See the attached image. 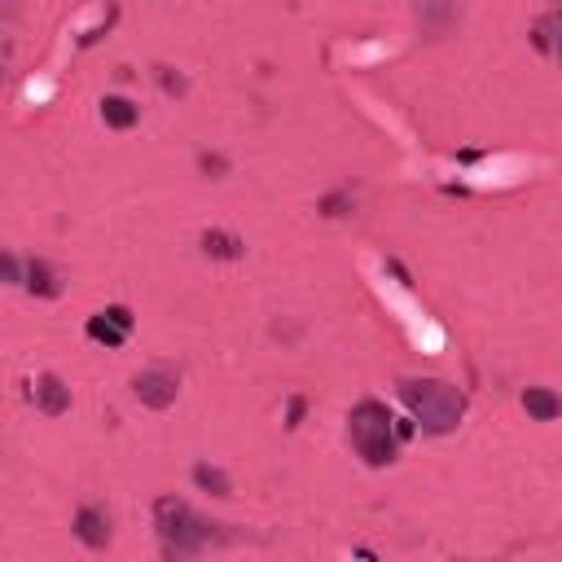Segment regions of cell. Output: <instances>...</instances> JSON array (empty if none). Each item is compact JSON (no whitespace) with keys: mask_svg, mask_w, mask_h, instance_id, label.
Instances as JSON below:
<instances>
[{"mask_svg":"<svg viewBox=\"0 0 562 562\" xmlns=\"http://www.w3.org/2000/svg\"><path fill=\"white\" fill-rule=\"evenodd\" d=\"M154 527H158V540H162V553H167V558H198V553L224 549V544L233 540L220 522L202 518V514H198L189 501H180V496H158V501H154Z\"/></svg>","mask_w":562,"mask_h":562,"instance_id":"obj_1","label":"cell"},{"mask_svg":"<svg viewBox=\"0 0 562 562\" xmlns=\"http://www.w3.org/2000/svg\"><path fill=\"white\" fill-rule=\"evenodd\" d=\"M400 400L426 435H452L465 417V395L443 378H400Z\"/></svg>","mask_w":562,"mask_h":562,"instance_id":"obj_2","label":"cell"},{"mask_svg":"<svg viewBox=\"0 0 562 562\" xmlns=\"http://www.w3.org/2000/svg\"><path fill=\"white\" fill-rule=\"evenodd\" d=\"M347 435H351V448L360 452V461L373 470L391 465L400 452V430H395V417L386 413L382 400H360L347 413Z\"/></svg>","mask_w":562,"mask_h":562,"instance_id":"obj_3","label":"cell"},{"mask_svg":"<svg viewBox=\"0 0 562 562\" xmlns=\"http://www.w3.org/2000/svg\"><path fill=\"white\" fill-rule=\"evenodd\" d=\"M176 391H180V382H176V373H171V369H162V364L140 369V373L132 378V395H136L145 408H158V413L176 404Z\"/></svg>","mask_w":562,"mask_h":562,"instance_id":"obj_4","label":"cell"},{"mask_svg":"<svg viewBox=\"0 0 562 562\" xmlns=\"http://www.w3.org/2000/svg\"><path fill=\"white\" fill-rule=\"evenodd\" d=\"M132 325H136V316H132V307H123V303H114V307H105V312H97V316H88V325H83V334H88L92 342H101V347H123V342H127V334H132Z\"/></svg>","mask_w":562,"mask_h":562,"instance_id":"obj_5","label":"cell"},{"mask_svg":"<svg viewBox=\"0 0 562 562\" xmlns=\"http://www.w3.org/2000/svg\"><path fill=\"white\" fill-rule=\"evenodd\" d=\"M413 13H417V26H422L426 40H443L461 22V4L457 0H417Z\"/></svg>","mask_w":562,"mask_h":562,"instance_id":"obj_6","label":"cell"},{"mask_svg":"<svg viewBox=\"0 0 562 562\" xmlns=\"http://www.w3.org/2000/svg\"><path fill=\"white\" fill-rule=\"evenodd\" d=\"M31 400H35V408H40L44 417L70 413V386H66L57 373H40V378L31 382Z\"/></svg>","mask_w":562,"mask_h":562,"instance_id":"obj_7","label":"cell"},{"mask_svg":"<svg viewBox=\"0 0 562 562\" xmlns=\"http://www.w3.org/2000/svg\"><path fill=\"white\" fill-rule=\"evenodd\" d=\"M75 536H79V544H88V549H105L110 544V514L101 509V505H79L75 509Z\"/></svg>","mask_w":562,"mask_h":562,"instance_id":"obj_8","label":"cell"},{"mask_svg":"<svg viewBox=\"0 0 562 562\" xmlns=\"http://www.w3.org/2000/svg\"><path fill=\"white\" fill-rule=\"evenodd\" d=\"M522 408H527L531 422H553V417H562V395H553L549 386H527Z\"/></svg>","mask_w":562,"mask_h":562,"instance_id":"obj_9","label":"cell"},{"mask_svg":"<svg viewBox=\"0 0 562 562\" xmlns=\"http://www.w3.org/2000/svg\"><path fill=\"white\" fill-rule=\"evenodd\" d=\"M531 44L562 61V13H544L531 22Z\"/></svg>","mask_w":562,"mask_h":562,"instance_id":"obj_10","label":"cell"},{"mask_svg":"<svg viewBox=\"0 0 562 562\" xmlns=\"http://www.w3.org/2000/svg\"><path fill=\"white\" fill-rule=\"evenodd\" d=\"M101 123L114 132H127L140 123V105H132L127 97H101Z\"/></svg>","mask_w":562,"mask_h":562,"instance_id":"obj_11","label":"cell"},{"mask_svg":"<svg viewBox=\"0 0 562 562\" xmlns=\"http://www.w3.org/2000/svg\"><path fill=\"white\" fill-rule=\"evenodd\" d=\"M202 255H206V259H241V255H246V241H241L237 233L206 228V233H202Z\"/></svg>","mask_w":562,"mask_h":562,"instance_id":"obj_12","label":"cell"},{"mask_svg":"<svg viewBox=\"0 0 562 562\" xmlns=\"http://www.w3.org/2000/svg\"><path fill=\"white\" fill-rule=\"evenodd\" d=\"M31 294H40V299H57L61 294V281H57V272H53V263L48 259H31L26 263V281H22Z\"/></svg>","mask_w":562,"mask_h":562,"instance_id":"obj_13","label":"cell"},{"mask_svg":"<svg viewBox=\"0 0 562 562\" xmlns=\"http://www.w3.org/2000/svg\"><path fill=\"white\" fill-rule=\"evenodd\" d=\"M193 483H198L206 496H220V501H224V496H233V479H228L220 465L198 461V465H193Z\"/></svg>","mask_w":562,"mask_h":562,"instance_id":"obj_14","label":"cell"},{"mask_svg":"<svg viewBox=\"0 0 562 562\" xmlns=\"http://www.w3.org/2000/svg\"><path fill=\"white\" fill-rule=\"evenodd\" d=\"M0 272H4V281H9V285H22V281H26V277H22V263H18V255H9V250L0 255Z\"/></svg>","mask_w":562,"mask_h":562,"instance_id":"obj_15","label":"cell"},{"mask_svg":"<svg viewBox=\"0 0 562 562\" xmlns=\"http://www.w3.org/2000/svg\"><path fill=\"white\" fill-rule=\"evenodd\" d=\"M198 167H202L206 176H215V180H220V176L228 171V158H224V154H202V158H198Z\"/></svg>","mask_w":562,"mask_h":562,"instance_id":"obj_16","label":"cell"},{"mask_svg":"<svg viewBox=\"0 0 562 562\" xmlns=\"http://www.w3.org/2000/svg\"><path fill=\"white\" fill-rule=\"evenodd\" d=\"M158 79H162V88H167V92H176V97L184 92V79H180V75H171V66H158Z\"/></svg>","mask_w":562,"mask_h":562,"instance_id":"obj_17","label":"cell"},{"mask_svg":"<svg viewBox=\"0 0 562 562\" xmlns=\"http://www.w3.org/2000/svg\"><path fill=\"white\" fill-rule=\"evenodd\" d=\"M303 408H307V400H303V395H294V400H290V408H285V426H299Z\"/></svg>","mask_w":562,"mask_h":562,"instance_id":"obj_18","label":"cell"},{"mask_svg":"<svg viewBox=\"0 0 562 562\" xmlns=\"http://www.w3.org/2000/svg\"><path fill=\"white\" fill-rule=\"evenodd\" d=\"M549 4H553V13H562V0H549Z\"/></svg>","mask_w":562,"mask_h":562,"instance_id":"obj_19","label":"cell"}]
</instances>
